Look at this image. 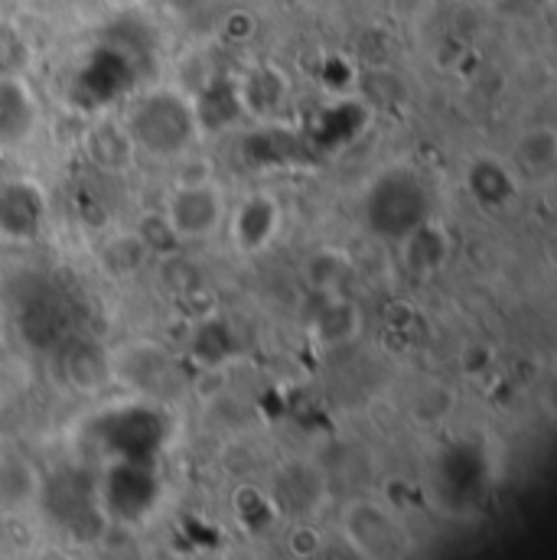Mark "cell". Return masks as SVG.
<instances>
[{
    "mask_svg": "<svg viewBox=\"0 0 557 560\" xmlns=\"http://www.w3.org/2000/svg\"><path fill=\"white\" fill-rule=\"evenodd\" d=\"M125 128L138 150L150 156H183L199 138L193 98L176 89H153L140 95L125 118Z\"/></svg>",
    "mask_w": 557,
    "mask_h": 560,
    "instance_id": "cell-1",
    "label": "cell"
},
{
    "mask_svg": "<svg viewBox=\"0 0 557 560\" xmlns=\"http://www.w3.org/2000/svg\"><path fill=\"white\" fill-rule=\"evenodd\" d=\"M255 30H258V23H255V16L245 13V10H235V13H229V16L222 20V33H225V39H232V43L252 39Z\"/></svg>",
    "mask_w": 557,
    "mask_h": 560,
    "instance_id": "cell-18",
    "label": "cell"
},
{
    "mask_svg": "<svg viewBox=\"0 0 557 560\" xmlns=\"http://www.w3.org/2000/svg\"><path fill=\"white\" fill-rule=\"evenodd\" d=\"M398 255L402 265L415 275V278H430L437 271H443L453 255H456V238L453 232L440 222V219H423L420 225H415L408 235H402L398 242Z\"/></svg>",
    "mask_w": 557,
    "mask_h": 560,
    "instance_id": "cell-5",
    "label": "cell"
},
{
    "mask_svg": "<svg viewBox=\"0 0 557 560\" xmlns=\"http://www.w3.org/2000/svg\"><path fill=\"white\" fill-rule=\"evenodd\" d=\"M352 278V258L343 252V248H316L306 265H303V280L310 283V290L316 296H326V293H343L346 280Z\"/></svg>",
    "mask_w": 557,
    "mask_h": 560,
    "instance_id": "cell-13",
    "label": "cell"
},
{
    "mask_svg": "<svg viewBox=\"0 0 557 560\" xmlns=\"http://www.w3.org/2000/svg\"><path fill=\"white\" fill-rule=\"evenodd\" d=\"M316 545H320V538H316L313 528H297V532L290 535V551H293L297 558H313V555H316Z\"/></svg>",
    "mask_w": 557,
    "mask_h": 560,
    "instance_id": "cell-19",
    "label": "cell"
},
{
    "mask_svg": "<svg viewBox=\"0 0 557 560\" xmlns=\"http://www.w3.org/2000/svg\"><path fill=\"white\" fill-rule=\"evenodd\" d=\"M105 7H112V10H138L143 0H102Z\"/></svg>",
    "mask_w": 557,
    "mask_h": 560,
    "instance_id": "cell-20",
    "label": "cell"
},
{
    "mask_svg": "<svg viewBox=\"0 0 557 560\" xmlns=\"http://www.w3.org/2000/svg\"><path fill=\"white\" fill-rule=\"evenodd\" d=\"M365 316L359 303L346 293H326L320 296V306L310 316V336L320 349H343L362 336Z\"/></svg>",
    "mask_w": 557,
    "mask_h": 560,
    "instance_id": "cell-6",
    "label": "cell"
},
{
    "mask_svg": "<svg viewBox=\"0 0 557 560\" xmlns=\"http://www.w3.org/2000/svg\"><path fill=\"white\" fill-rule=\"evenodd\" d=\"M225 222H229V235H232L235 252L252 258V255H265L275 245L283 215H280V202L271 192L255 189L229 212Z\"/></svg>",
    "mask_w": 557,
    "mask_h": 560,
    "instance_id": "cell-4",
    "label": "cell"
},
{
    "mask_svg": "<svg viewBox=\"0 0 557 560\" xmlns=\"http://www.w3.org/2000/svg\"><path fill=\"white\" fill-rule=\"evenodd\" d=\"M463 183H466L469 199L489 212L512 206L519 196V173L492 153H479L476 160H469Z\"/></svg>",
    "mask_w": 557,
    "mask_h": 560,
    "instance_id": "cell-7",
    "label": "cell"
},
{
    "mask_svg": "<svg viewBox=\"0 0 557 560\" xmlns=\"http://www.w3.org/2000/svg\"><path fill=\"white\" fill-rule=\"evenodd\" d=\"M473 3H483V7H496V3H502V0H473Z\"/></svg>",
    "mask_w": 557,
    "mask_h": 560,
    "instance_id": "cell-21",
    "label": "cell"
},
{
    "mask_svg": "<svg viewBox=\"0 0 557 560\" xmlns=\"http://www.w3.org/2000/svg\"><path fill=\"white\" fill-rule=\"evenodd\" d=\"M43 222V196L30 183L0 186V235L33 238Z\"/></svg>",
    "mask_w": 557,
    "mask_h": 560,
    "instance_id": "cell-9",
    "label": "cell"
},
{
    "mask_svg": "<svg viewBox=\"0 0 557 560\" xmlns=\"http://www.w3.org/2000/svg\"><path fill=\"white\" fill-rule=\"evenodd\" d=\"M82 153L102 170V173H115V176H125L135 170L138 163V143L128 135L125 121L115 125V121H98L92 125L85 135H82Z\"/></svg>",
    "mask_w": 557,
    "mask_h": 560,
    "instance_id": "cell-8",
    "label": "cell"
},
{
    "mask_svg": "<svg viewBox=\"0 0 557 560\" xmlns=\"http://www.w3.org/2000/svg\"><path fill=\"white\" fill-rule=\"evenodd\" d=\"M135 232H138V238L143 242V248L150 252V258L156 255V258H166V255H173L176 248H179V238L173 235V229H170V222H166V215H163V209L156 212H143L138 219V225H135Z\"/></svg>",
    "mask_w": 557,
    "mask_h": 560,
    "instance_id": "cell-16",
    "label": "cell"
},
{
    "mask_svg": "<svg viewBox=\"0 0 557 560\" xmlns=\"http://www.w3.org/2000/svg\"><path fill=\"white\" fill-rule=\"evenodd\" d=\"M423 219H430V192L415 170L395 166L369 186L365 222H369L372 235L398 242Z\"/></svg>",
    "mask_w": 557,
    "mask_h": 560,
    "instance_id": "cell-2",
    "label": "cell"
},
{
    "mask_svg": "<svg viewBox=\"0 0 557 560\" xmlns=\"http://www.w3.org/2000/svg\"><path fill=\"white\" fill-rule=\"evenodd\" d=\"M147 258H150V252L143 248V242H140L135 229L112 232L98 248V268L108 278H135L140 268L147 265Z\"/></svg>",
    "mask_w": 557,
    "mask_h": 560,
    "instance_id": "cell-12",
    "label": "cell"
},
{
    "mask_svg": "<svg viewBox=\"0 0 557 560\" xmlns=\"http://www.w3.org/2000/svg\"><path fill=\"white\" fill-rule=\"evenodd\" d=\"M239 89V98H242V108L245 112H255V115H268L275 112L283 95H287V79L280 75L275 66H262V69H252L248 75H242L235 82Z\"/></svg>",
    "mask_w": 557,
    "mask_h": 560,
    "instance_id": "cell-14",
    "label": "cell"
},
{
    "mask_svg": "<svg viewBox=\"0 0 557 560\" xmlns=\"http://www.w3.org/2000/svg\"><path fill=\"white\" fill-rule=\"evenodd\" d=\"M36 118L39 112L26 82H20L10 72H0V140L16 143V140L30 138Z\"/></svg>",
    "mask_w": 557,
    "mask_h": 560,
    "instance_id": "cell-11",
    "label": "cell"
},
{
    "mask_svg": "<svg viewBox=\"0 0 557 560\" xmlns=\"http://www.w3.org/2000/svg\"><path fill=\"white\" fill-rule=\"evenodd\" d=\"M512 170L529 179H552L557 170V131L552 125H532L512 143Z\"/></svg>",
    "mask_w": 557,
    "mask_h": 560,
    "instance_id": "cell-10",
    "label": "cell"
},
{
    "mask_svg": "<svg viewBox=\"0 0 557 560\" xmlns=\"http://www.w3.org/2000/svg\"><path fill=\"white\" fill-rule=\"evenodd\" d=\"M163 261H166V265H163V283H166L173 293L189 296L193 290H199V278H196V271H193L186 261H179V255H176V252H173V255H166Z\"/></svg>",
    "mask_w": 557,
    "mask_h": 560,
    "instance_id": "cell-17",
    "label": "cell"
},
{
    "mask_svg": "<svg viewBox=\"0 0 557 560\" xmlns=\"http://www.w3.org/2000/svg\"><path fill=\"white\" fill-rule=\"evenodd\" d=\"M66 375H69V382H72L79 392H95V388L105 382L108 365H105V359H102L95 349L76 346V349L66 355Z\"/></svg>",
    "mask_w": 557,
    "mask_h": 560,
    "instance_id": "cell-15",
    "label": "cell"
},
{
    "mask_svg": "<svg viewBox=\"0 0 557 560\" xmlns=\"http://www.w3.org/2000/svg\"><path fill=\"white\" fill-rule=\"evenodd\" d=\"M163 215H166L173 235L179 238V245L209 242L212 235L222 232V225L229 219V199H225L219 183L202 176V179L179 183L170 192V199L163 206Z\"/></svg>",
    "mask_w": 557,
    "mask_h": 560,
    "instance_id": "cell-3",
    "label": "cell"
}]
</instances>
